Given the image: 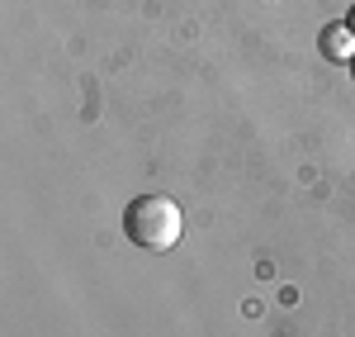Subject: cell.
Instances as JSON below:
<instances>
[{"label":"cell","mask_w":355,"mask_h":337,"mask_svg":"<svg viewBox=\"0 0 355 337\" xmlns=\"http://www.w3.org/2000/svg\"><path fill=\"white\" fill-rule=\"evenodd\" d=\"M123 233L142 252H171L185 233V214L171 195H137L123 209Z\"/></svg>","instance_id":"cell-1"},{"label":"cell","mask_w":355,"mask_h":337,"mask_svg":"<svg viewBox=\"0 0 355 337\" xmlns=\"http://www.w3.org/2000/svg\"><path fill=\"white\" fill-rule=\"evenodd\" d=\"M318 53L327 57V62H346L351 67L355 57V33L346 19H331V24H322V33H318Z\"/></svg>","instance_id":"cell-2"},{"label":"cell","mask_w":355,"mask_h":337,"mask_svg":"<svg viewBox=\"0 0 355 337\" xmlns=\"http://www.w3.org/2000/svg\"><path fill=\"white\" fill-rule=\"evenodd\" d=\"M346 24H351V33H355V5H351V10H346Z\"/></svg>","instance_id":"cell-3"},{"label":"cell","mask_w":355,"mask_h":337,"mask_svg":"<svg viewBox=\"0 0 355 337\" xmlns=\"http://www.w3.org/2000/svg\"><path fill=\"white\" fill-rule=\"evenodd\" d=\"M351 76H355V57H351Z\"/></svg>","instance_id":"cell-4"}]
</instances>
